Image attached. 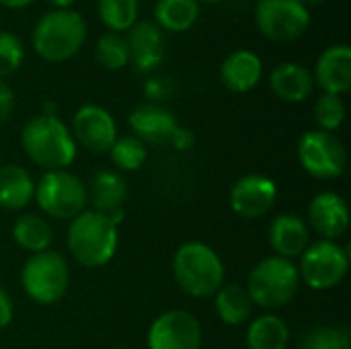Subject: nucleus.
Listing matches in <instances>:
<instances>
[{
	"label": "nucleus",
	"mask_w": 351,
	"mask_h": 349,
	"mask_svg": "<svg viewBox=\"0 0 351 349\" xmlns=\"http://www.w3.org/2000/svg\"><path fill=\"white\" fill-rule=\"evenodd\" d=\"M267 239L278 257L292 261L308 247V226L296 214H280L271 220Z\"/></svg>",
	"instance_id": "20"
},
{
	"label": "nucleus",
	"mask_w": 351,
	"mask_h": 349,
	"mask_svg": "<svg viewBox=\"0 0 351 349\" xmlns=\"http://www.w3.org/2000/svg\"><path fill=\"white\" fill-rule=\"evenodd\" d=\"M12 239L21 249L35 255V253L49 251L53 241V230L45 218L37 214H25L19 216L12 226Z\"/></svg>",
	"instance_id": "26"
},
{
	"label": "nucleus",
	"mask_w": 351,
	"mask_h": 349,
	"mask_svg": "<svg viewBox=\"0 0 351 349\" xmlns=\"http://www.w3.org/2000/svg\"><path fill=\"white\" fill-rule=\"evenodd\" d=\"M298 349H351L350 333L341 327L317 325L302 335Z\"/></svg>",
	"instance_id": "31"
},
{
	"label": "nucleus",
	"mask_w": 351,
	"mask_h": 349,
	"mask_svg": "<svg viewBox=\"0 0 351 349\" xmlns=\"http://www.w3.org/2000/svg\"><path fill=\"white\" fill-rule=\"evenodd\" d=\"M173 276L185 294L208 298L224 286V263L210 245L189 241L173 257Z\"/></svg>",
	"instance_id": "4"
},
{
	"label": "nucleus",
	"mask_w": 351,
	"mask_h": 349,
	"mask_svg": "<svg viewBox=\"0 0 351 349\" xmlns=\"http://www.w3.org/2000/svg\"><path fill=\"white\" fill-rule=\"evenodd\" d=\"M144 95H146L148 103L162 105V101L173 97V82L162 76H148L144 82Z\"/></svg>",
	"instance_id": "33"
},
{
	"label": "nucleus",
	"mask_w": 351,
	"mask_h": 349,
	"mask_svg": "<svg viewBox=\"0 0 351 349\" xmlns=\"http://www.w3.org/2000/svg\"><path fill=\"white\" fill-rule=\"evenodd\" d=\"M12 315H14V304L6 294V290L0 286V329H4L12 321Z\"/></svg>",
	"instance_id": "35"
},
{
	"label": "nucleus",
	"mask_w": 351,
	"mask_h": 349,
	"mask_svg": "<svg viewBox=\"0 0 351 349\" xmlns=\"http://www.w3.org/2000/svg\"><path fill=\"white\" fill-rule=\"evenodd\" d=\"M202 327L187 311H167L148 329V349H199Z\"/></svg>",
	"instance_id": "12"
},
{
	"label": "nucleus",
	"mask_w": 351,
	"mask_h": 349,
	"mask_svg": "<svg viewBox=\"0 0 351 349\" xmlns=\"http://www.w3.org/2000/svg\"><path fill=\"white\" fill-rule=\"evenodd\" d=\"M128 123L132 134L142 140L144 144H171L179 121L175 117V113L158 103H142L138 107L132 109V113L128 115Z\"/></svg>",
	"instance_id": "16"
},
{
	"label": "nucleus",
	"mask_w": 351,
	"mask_h": 349,
	"mask_svg": "<svg viewBox=\"0 0 351 349\" xmlns=\"http://www.w3.org/2000/svg\"><path fill=\"white\" fill-rule=\"evenodd\" d=\"M90 204L101 214H113L123 210L128 200V183L117 171H99L90 179V187L86 189Z\"/></svg>",
	"instance_id": "21"
},
{
	"label": "nucleus",
	"mask_w": 351,
	"mask_h": 349,
	"mask_svg": "<svg viewBox=\"0 0 351 349\" xmlns=\"http://www.w3.org/2000/svg\"><path fill=\"white\" fill-rule=\"evenodd\" d=\"M97 14L107 31L125 35L140 21V0H97Z\"/></svg>",
	"instance_id": "27"
},
{
	"label": "nucleus",
	"mask_w": 351,
	"mask_h": 349,
	"mask_svg": "<svg viewBox=\"0 0 351 349\" xmlns=\"http://www.w3.org/2000/svg\"><path fill=\"white\" fill-rule=\"evenodd\" d=\"M300 288L298 265L290 259L271 255L261 259L247 280V294L261 309H282L290 304Z\"/></svg>",
	"instance_id": "5"
},
{
	"label": "nucleus",
	"mask_w": 351,
	"mask_h": 349,
	"mask_svg": "<svg viewBox=\"0 0 351 349\" xmlns=\"http://www.w3.org/2000/svg\"><path fill=\"white\" fill-rule=\"evenodd\" d=\"M37 0H0V8L6 10H23L31 4H35Z\"/></svg>",
	"instance_id": "37"
},
{
	"label": "nucleus",
	"mask_w": 351,
	"mask_h": 349,
	"mask_svg": "<svg viewBox=\"0 0 351 349\" xmlns=\"http://www.w3.org/2000/svg\"><path fill=\"white\" fill-rule=\"evenodd\" d=\"M308 220L315 232L325 241H337L350 228V208L348 202L335 191H323L308 204Z\"/></svg>",
	"instance_id": "17"
},
{
	"label": "nucleus",
	"mask_w": 351,
	"mask_h": 349,
	"mask_svg": "<svg viewBox=\"0 0 351 349\" xmlns=\"http://www.w3.org/2000/svg\"><path fill=\"white\" fill-rule=\"evenodd\" d=\"M70 132L76 146L80 144L93 154L109 152L117 140V123L113 115L97 103H86L76 109Z\"/></svg>",
	"instance_id": "11"
},
{
	"label": "nucleus",
	"mask_w": 351,
	"mask_h": 349,
	"mask_svg": "<svg viewBox=\"0 0 351 349\" xmlns=\"http://www.w3.org/2000/svg\"><path fill=\"white\" fill-rule=\"evenodd\" d=\"M123 220V210L113 214H101L97 210H84L68 228V251L84 267H103L107 265L119 243L117 224Z\"/></svg>",
	"instance_id": "1"
},
{
	"label": "nucleus",
	"mask_w": 351,
	"mask_h": 349,
	"mask_svg": "<svg viewBox=\"0 0 351 349\" xmlns=\"http://www.w3.org/2000/svg\"><path fill=\"white\" fill-rule=\"evenodd\" d=\"M214 306H216L218 319L230 327L243 325L245 321H249V317L253 313L251 296L247 294V290L243 286H237V284L222 286L214 294Z\"/></svg>",
	"instance_id": "24"
},
{
	"label": "nucleus",
	"mask_w": 351,
	"mask_h": 349,
	"mask_svg": "<svg viewBox=\"0 0 351 349\" xmlns=\"http://www.w3.org/2000/svg\"><path fill=\"white\" fill-rule=\"evenodd\" d=\"M88 39L86 19L74 10H47L31 29V47L47 64L72 60Z\"/></svg>",
	"instance_id": "2"
},
{
	"label": "nucleus",
	"mask_w": 351,
	"mask_h": 349,
	"mask_svg": "<svg viewBox=\"0 0 351 349\" xmlns=\"http://www.w3.org/2000/svg\"><path fill=\"white\" fill-rule=\"evenodd\" d=\"M25 56L27 49L23 39L12 31L0 29V80L14 74L23 66Z\"/></svg>",
	"instance_id": "32"
},
{
	"label": "nucleus",
	"mask_w": 351,
	"mask_h": 349,
	"mask_svg": "<svg viewBox=\"0 0 351 349\" xmlns=\"http://www.w3.org/2000/svg\"><path fill=\"white\" fill-rule=\"evenodd\" d=\"M290 341V329L278 315H261L247 329L249 349H286Z\"/></svg>",
	"instance_id": "25"
},
{
	"label": "nucleus",
	"mask_w": 351,
	"mask_h": 349,
	"mask_svg": "<svg viewBox=\"0 0 351 349\" xmlns=\"http://www.w3.org/2000/svg\"><path fill=\"white\" fill-rule=\"evenodd\" d=\"M269 88L284 103H302L315 91L313 72L298 62H282L269 74Z\"/></svg>",
	"instance_id": "19"
},
{
	"label": "nucleus",
	"mask_w": 351,
	"mask_h": 349,
	"mask_svg": "<svg viewBox=\"0 0 351 349\" xmlns=\"http://www.w3.org/2000/svg\"><path fill=\"white\" fill-rule=\"evenodd\" d=\"M313 117L317 123V130L335 134L343 121H346V103L337 95H319L313 107Z\"/></svg>",
	"instance_id": "30"
},
{
	"label": "nucleus",
	"mask_w": 351,
	"mask_h": 349,
	"mask_svg": "<svg viewBox=\"0 0 351 349\" xmlns=\"http://www.w3.org/2000/svg\"><path fill=\"white\" fill-rule=\"evenodd\" d=\"M202 14V4L197 0H156L154 4V23L167 33H187L195 27Z\"/></svg>",
	"instance_id": "22"
},
{
	"label": "nucleus",
	"mask_w": 351,
	"mask_h": 349,
	"mask_svg": "<svg viewBox=\"0 0 351 349\" xmlns=\"http://www.w3.org/2000/svg\"><path fill=\"white\" fill-rule=\"evenodd\" d=\"M39 210L56 220H74L86 210L88 193L80 177L70 171H45L35 183Z\"/></svg>",
	"instance_id": "6"
},
{
	"label": "nucleus",
	"mask_w": 351,
	"mask_h": 349,
	"mask_svg": "<svg viewBox=\"0 0 351 349\" xmlns=\"http://www.w3.org/2000/svg\"><path fill=\"white\" fill-rule=\"evenodd\" d=\"M35 195V181L19 165L0 167V208L16 212L31 204Z\"/></svg>",
	"instance_id": "23"
},
{
	"label": "nucleus",
	"mask_w": 351,
	"mask_h": 349,
	"mask_svg": "<svg viewBox=\"0 0 351 349\" xmlns=\"http://www.w3.org/2000/svg\"><path fill=\"white\" fill-rule=\"evenodd\" d=\"M25 154L45 171H66L74 160L78 146L70 128L58 115L39 113L31 117L21 132Z\"/></svg>",
	"instance_id": "3"
},
{
	"label": "nucleus",
	"mask_w": 351,
	"mask_h": 349,
	"mask_svg": "<svg viewBox=\"0 0 351 349\" xmlns=\"http://www.w3.org/2000/svg\"><path fill=\"white\" fill-rule=\"evenodd\" d=\"M311 72L315 86L325 95L343 97L351 88V47L348 43H333L325 47Z\"/></svg>",
	"instance_id": "15"
},
{
	"label": "nucleus",
	"mask_w": 351,
	"mask_h": 349,
	"mask_svg": "<svg viewBox=\"0 0 351 349\" xmlns=\"http://www.w3.org/2000/svg\"><path fill=\"white\" fill-rule=\"evenodd\" d=\"M263 78V60L253 49H234L220 64V82L237 95L253 91Z\"/></svg>",
	"instance_id": "18"
},
{
	"label": "nucleus",
	"mask_w": 351,
	"mask_h": 349,
	"mask_svg": "<svg viewBox=\"0 0 351 349\" xmlns=\"http://www.w3.org/2000/svg\"><path fill=\"white\" fill-rule=\"evenodd\" d=\"M130 49V66L136 74H154L167 56V35L158 29L154 21H138L125 33Z\"/></svg>",
	"instance_id": "13"
},
{
	"label": "nucleus",
	"mask_w": 351,
	"mask_h": 349,
	"mask_svg": "<svg viewBox=\"0 0 351 349\" xmlns=\"http://www.w3.org/2000/svg\"><path fill=\"white\" fill-rule=\"evenodd\" d=\"M255 27L271 43L286 45L306 35L311 27V10L298 0H257Z\"/></svg>",
	"instance_id": "8"
},
{
	"label": "nucleus",
	"mask_w": 351,
	"mask_h": 349,
	"mask_svg": "<svg viewBox=\"0 0 351 349\" xmlns=\"http://www.w3.org/2000/svg\"><path fill=\"white\" fill-rule=\"evenodd\" d=\"M350 272V255L337 241H317L300 255V282L313 290H331L339 286Z\"/></svg>",
	"instance_id": "9"
},
{
	"label": "nucleus",
	"mask_w": 351,
	"mask_h": 349,
	"mask_svg": "<svg viewBox=\"0 0 351 349\" xmlns=\"http://www.w3.org/2000/svg\"><path fill=\"white\" fill-rule=\"evenodd\" d=\"M12 111H14V93L4 80H0V128L10 119Z\"/></svg>",
	"instance_id": "34"
},
{
	"label": "nucleus",
	"mask_w": 351,
	"mask_h": 349,
	"mask_svg": "<svg viewBox=\"0 0 351 349\" xmlns=\"http://www.w3.org/2000/svg\"><path fill=\"white\" fill-rule=\"evenodd\" d=\"M298 2H300L302 6H306V8L311 10L313 6H321V4H325L327 0H298Z\"/></svg>",
	"instance_id": "39"
},
{
	"label": "nucleus",
	"mask_w": 351,
	"mask_h": 349,
	"mask_svg": "<svg viewBox=\"0 0 351 349\" xmlns=\"http://www.w3.org/2000/svg\"><path fill=\"white\" fill-rule=\"evenodd\" d=\"M21 284L25 294L37 304L60 302L70 288L68 261L56 251L35 253L27 259L21 272Z\"/></svg>",
	"instance_id": "7"
},
{
	"label": "nucleus",
	"mask_w": 351,
	"mask_h": 349,
	"mask_svg": "<svg viewBox=\"0 0 351 349\" xmlns=\"http://www.w3.org/2000/svg\"><path fill=\"white\" fill-rule=\"evenodd\" d=\"M171 144L177 150H189L193 146V134L189 130H185V128L179 125L177 132H175V136H173V140H171Z\"/></svg>",
	"instance_id": "36"
},
{
	"label": "nucleus",
	"mask_w": 351,
	"mask_h": 349,
	"mask_svg": "<svg viewBox=\"0 0 351 349\" xmlns=\"http://www.w3.org/2000/svg\"><path fill=\"white\" fill-rule=\"evenodd\" d=\"M298 160L311 177L329 181L343 175L348 152L343 142L335 134L308 130L298 140Z\"/></svg>",
	"instance_id": "10"
},
{
	"label": "nucleus",
	"mask_w": 351,
	"mask_h": 349,
	"mask_svg": "<svg viewBox=\"0 0 351 349\" xmlns=\"http://www.w3.org/2000/svg\"><path fill=\"white\" fill-rule=\"evenodd\" d=\"M199 4H216V2H222V0H197Z\"/></svg>",
	"instance_id": "40"
},
{
	"label": "nucleus",
	"mask_w": 351,
	"mask_h": 349,
	"mask_svg": "<svg viewBox=\"0 0 351 349\" xmlns=\"http://www.w3.org/2000/svg\"><path fill=\"white\" fill-rule=\"evenodd\" d=\"M95 60L101 68L117 72L130 66V49L125 35L105 31L95 43Z\"/></svg>",
	"instance_id": "28"
},
{
	"label": "nucleus",
	"mask_w": 351,
	"mask_h": 349,
	"mask_svg": "<svg viewBox=\"0 0 351 349\" xmlns=\"http://www.w3.org/2000/svg\"><path fill=\"white\" fill-rule=\"evenodd\" d=\"M109 156H111V163L119 171H138L144 167L148 158V150H146V144L138 140L136 136H121L111 146Z\"/></svg>",
	"instance_id": "29"
},
{
	"label": "nucleus",
	"mask_w": 351,
	"mask_h": 349,
	"mask_svg": "<svg viewBox=\"0 0 351 349\" xmlns=\"http://www.w3.org/2000/svg\"><path fill=\"white\" fill-rule=\"evenodd\" d=\"M47 6L51 10H68V8H74L76 0H45Z\"/></svg>",
	"instance_id": "38"
},
{
	"label": "nucleus",
	"mask_w": 351,
	"mask_h": 349,
	"mask_svg": "<svg viewBox=\"0 0 351 349\" xmlns=\"http://www.w3.org/2000/svg\"><path fill=\"white\" fill-rule=\"evenodd\" d=\"M278 200V185L271 177L251 173L241 177L230 189V208L237 216L253 220L271 212Z\"/></svg>",
	"instance_id": "14"
}]
</instances>
